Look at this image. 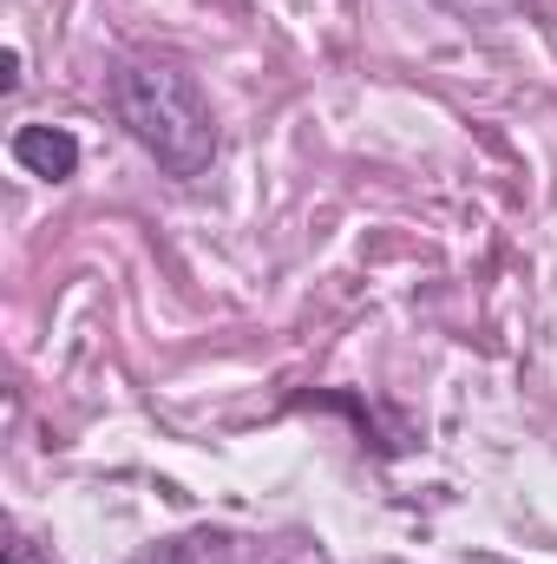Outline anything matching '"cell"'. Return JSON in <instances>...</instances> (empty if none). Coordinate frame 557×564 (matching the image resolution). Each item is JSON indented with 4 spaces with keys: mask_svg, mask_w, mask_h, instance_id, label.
Segmentation results:
<instances>
[{
    "mask_svg": "<svg viewBox=\"0 0 557 564\" xmlns=\"http://www.w3.org/2000/svg\"><path fill=\"white\" fill-rule=\"evenodd\" d=\"M112 112L132 132L144 158H157V171L171 177H204L217 158V119L204 86L184 66H119L112 79Z\"/></svg>",
    "mask_w": 557,
    "mask_h": 564,
    "instance_id": "6da1fadb",
    "label": "cell"
},
{
    "mask_svg": "<svg viewBox=\"0 0 557 564\" xmlns=\"http://www.w3.org/2000/svg\"><path fill=\"white\" fill-rule=\"evenodd\" d=\"M13 164H20L26 177L59 184V177L79 171V139H73L66 126H20V132H13Z\"/></svg>",
    "mask_w": 557,
    "mask_h": 564,
    "instance_id": "7a4b0ae2",
    "label": "cell"
},
{
    "mask_svg": "<svg viewBox=\"0 0 557 564\" xmlns=\"http://www.w3.org/2000/svg\"><path fill=\"white\" fill-rule=\"evenodd\" d=\"M204 545H217V539H171V545H151V552H139L132 564H197V558H204Z\"/></svg>",
    "mask_w": 557,
    "mask_h": 564,
    "instance_id": "3957f363",
    "label": "cell"
},
{
    "mask_svg": "<svg viewBox=\"0 0 557 564\" xmlns=\"http://www.w3.org/2000/svg\"><path fill=\"white\" fill-rule=\"evenodd\" d=\"M7 564H46V558H40L26 539H7Z\"/></svg>",
    "mask_w": 557,
    "mask_h": 564,
    "instance_id": "277c9868",
    "label": "cell"
}]
</instances>
